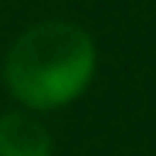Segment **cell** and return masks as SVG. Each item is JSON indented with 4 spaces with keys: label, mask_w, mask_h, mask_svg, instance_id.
Instances as JSON below:
<instances>
[{
    "label": "cell",
    "mask_w": 156,
    "mask_h": 156,
    "mask_svg": "<svg viewBox=\"0 0 156 156\" xmlns=\"http://www.w3.org/2000/svg\"><path fill=\"white\" fill-rule=\"evenodd\" d=\"M95 41L82 24L41 20L10 44L4 58V82L20 105L48 112L85 95L95 78Z\"/></svg>",
    "instance_id": "1"
},
{
    "label": "cell",
    "mask_w": 156,
    "mask_h": 156,
    "mask_svg": "<svg viewBox=\"0 0 156 156\" xmlns=\"http://www.w3.org/2000/svg\"><path fill=\"white\" fill-rule=\"evenodd\" d=\"M51 133L31 112H4L0 115V156H51Z\"/></svg>",
    "instance_id": "2"
}]
</instances>
